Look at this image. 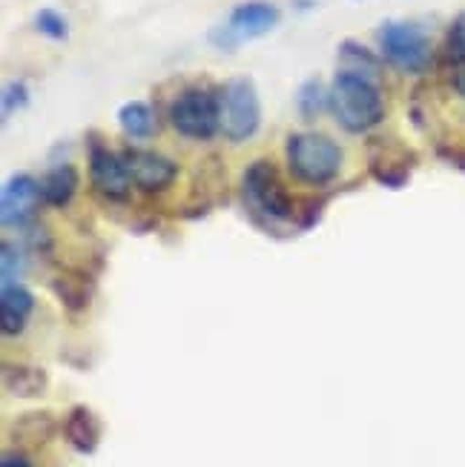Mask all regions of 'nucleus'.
<instances>
[{
  "label": "nucleus",
  "mask_w": 465,
  "mask_h": 467,
  "mask_svg": "<svg viewBox=\"0 0 465 467\" xmlns=\"http://www.w3.org/2000/svg\"><path fill=\"white\" fill-rule=\"evenodd\" d=\"M32 24H35V29H37L40 35L49 37V40H67V37H69V24H67V17L60 15L58 9H52V6L37 9Z\"/></svg>",
  "instance_id": "nucleus-21"
},
{
  "label": "nucleus",
  "mask_w": 465,
  "mask_h": 467,
  "mask_svg": "<svg viewBox=\"0 0 465 467\" xmlns=\"http://www.w3.org/2000/svg\"><path fill=\"white\" fill-rule=\"evenodd\" d=\"M376 44L382 60L406 75H422L434 64L431 35L414 20H386L376 29Z\"/></svg>",
  "instance_id": "nucleus-4"
},
{
  "label": "nucleus",
  "mask_w": 465,
  "mask_h": 467,
  "mask_svg": "<svg viewBox=\"0 0 465 467\" xmlns=\"http://www.w3.org/2000/svg\"><path fill=\"white\" fill-rule=\"evenodd\" d=\"M20 250L15 247L12 241H4L0 244V287L4 284H15L17 275H20Z\"/></svg>",
  "instance_id": "nucleus-22"
},
{
  "label": "nucleus",
  "mask_w": 465,
  "mask_h": 467,
  "mask_svg": "<svg viewBox=\"0 0 465 467\" xmlns=\"http://www.w3.org/2000/svg\"><path fill=\"white\" fill-rule=\"evenodd\" d=\"M60 431H64V439L78 453L92 456L100 444V436H104V424H100L95 410L84 408V404H75V408L67 413L64 424H60Z\"/></svg>",
  "instance_id": "nucleus-12"
},
{
  "label": "nucleus",
  "mask_w": 465,
  "mask_h": 467,
  "mask_svg": "<svg viewBox=\"0 0 465 467\" xmlns=\"http://www.w3.org/2000/svg\"><path fill=\"white\" fill-rule=\"evenodd\" d=\"M281 12L268 0H245V4L233 6L225 26L210 32V44L221 49H236L241 40H256L279 26Z\"/></svg>",
  "instance_id": "nucleus-8"
},
{
  "label": "nucleus",
  "mask_w": 465,
  "mask_h": 467,
  "mask_svg": "<svg viewBox=\"0 0 465 467\" xmlns=\"http://www.w3.org/2000/svg\"><path fill=\"white\" fill-rule=\"evenodd\" d=\"M170 124L181 138L210 140L218 135V89L187 87L170 104Z\"/></svg>",
  "instance_id": "nucleus-6"
},
{
  "label": "nucleus",
  "mask_w": 465,
  "mask_h": 467,
  "mask_svg": "<svg viewBox=\"0 0 465 467\" xmlns=\"http://www.w3.org/2000/svg\"><path fill=\"white\" fill-rule=\"evenodd\" d=\"M449 80H451V89H454L460 98H465V64L451 67V69H449Z\"/></svg>",
  "instance_id": "nucleus-26"
},
{
  "label": "nucleus",
  "mask_w": 465,
  "mask_h": 467,
  "mask_svg": "<svg viewBox=\"0 0 465 467\" xmlns=\"http://www.w3.org/2000/svg\"><path fill=\"white\" fill-rule=\"evenodd\" d=\"M118 127L132 140H150L161 130L158 115L147 100H127V104L118 109Z\"/></svg>",
  "instance_id": "nucleus-17"
},
{
  "label": "nucleus",
  "mask_w": 465,
  "mask_h": 467,
  "mask_svg": "<svg viewBox=\"0 0 465 467\" xmlns=\"http://www.w3.org/2000/svg\"><path fill=\"white\" fill-rule=\"evenodd\" d=\"M0 467H35V464L29 462V456L24 451H9V453H4Z\"/></svg>",
  "instance_id": "nucleus-25"
},
{
  "label": "nucleus",
  "mask_w": 465,
  "mask_h": 467,
  "mask_svg": "<svg viewBox=\"0 0 465 467\" xmlns=\"http://www.w3.org/2000/svg\"><path fill=\"white\" fill-rule=\"evenodd\" d=\"M52 293L60 304H64V310L75 316V313H84L92 304L95 281L87 278L84 273H64V275L52 278Z\"/></svg>",
  "instance_id": "nucleus-15"
},
{
  "label": "nucleus",
  "mask_w": 465,
  "mask_h": 467,
  "mask_svg": "<svg viewBox=\"0 0 465 467\" xmlns=\"http://www.w3.org/2000/svg\"><path fill=\"white\" fill-rule=\"evenodd\" d=\"M328 109L342 130L351 135H362L382 124V118H386V98H382L376 78L354 69H339L331 84Z\"/></svg>",
  "instance_id": "nucleus-1"
},
{
  "label": "nucleus",
  "mask_w": 465,
  "mask_h": 467,
  "mask_svg": "<svg viewBox=\"0 0 465 467\" xmlns=\"http://www.w3.org/2000/svg\"><path fill=\"white\" fill-rule=\"evenodd\" d=\"M58 431H60V424L52 413L32 410V413H24V416L15 419L12 439H15L17 448H40V444H47Z\"/></svg>",
  "instance_id": "nucleus-14"
},
{
  "label": "nucleus",
  "mask_w": 465,
  "mask_h": 467,
  "mask_svg": "<svg viewBox=\"0 0 465 467\" xmlns=\"http://www.w3.org/2000/svg\"><path fill=\"white\" fill-rule=\"evenodd\" d=\"M288 172L305 187H328L342 172V147L325 132H293L285 140Z\"/></svg>",
  "instance_id": "nucleus-2"
},
{
  "label": "nucleus",
  "mask_w": 465,
  "mask_h": 467,
  "mask_svg": "<svg viewBox=\"0 0 465 467\" xmlns=\"http://www.w3.org/2000/svg\"><path fill=\"white\" fill-rule=\"evenodd\" d=\"M339 60H342V69H354L362 75H371L376 78L382 69V57L374 55L368 47L356 44V40H342L339 44Z\"/></svg>",
  "instance_id": "nucleus-18"
},
{
  "label": "nucleus",
  "mask_w": 465,
  "mask_h": 467,
  "mask_svg": "<svg viewBox=\"0 0 465 467\" xmlns=\"http://www.w3.org/2000/svg\"><path fill=\"white\" fill-rule=\"evenodd\" d=\"M241 198L245 207L256 221H268V224H291L299 221L296 201L291 190L285 187L273 161L259 158L241 175Z\"/></svg>",
  "instance_id": "nucleus-3"
},
{
  "label": "nucleus",
  "mask_w": 465,
  "mask_h": 467,
  "mask_svg": "<svg viewBox=\"0 0 465 467\" xmlns=\"http://www.w3.org/2000/svg\"><path fill=\"white\" fill-rule=\"evenodd\" d=\"M442 60L446 67H460L465 64V12H460L449 29H446V44H442Z\"/></svg>",
  "instance_id": "nucleus-20"
},
{
  "label": "nucleus",
  "mask_w": 465,
  "mask_h": 467,
  "mask_svg": "<svg viewBox=\"0 0 465 467\" xmlns=\"http://www.w3.org/2000/svg\"><path fill=\"white\" fill-rule=\"evenodd\" d=\"M124 161H127V167H130L132 184L141 192H147V195L164 192L167 187H173V181L178 175L175 161H170L167 155H161V152H153V150L127 147L124 150Z\"/></svg>",
  "instance_id": "nucleus-10"
},
{
  "label": "nucleus",
  "mask_w": 465,
  "mask_h": 467,
  "mask_svg": "<svg viewBox=\"0 0 465 467\" xmlns=\"http://www.w3.org/2000/svg\"><path fill=\"white\" fill-rule=\"evenodd\" d=\"M35 313V296L24 284H4L0 287V327L6 338H15L26 330V324Z\"/></svg>",
  "instance_id": "nucleus-11"
},
{
  "label": "nucleus",
  "mask_w": 465,
  "mask_h": 467,
  "mask_svg": "<svg viewBox=\"0 0 465 467\" xmlns=\"http://www.w3.org/2000/svg\"><path fill=\"white\" fill-rule=\"evenodd\" d=\"M87 172L92 190L112 204H124L132 192V175L124 155L112 152L95 132L87 138Z\"/></svg>",
  "instance_id": "nucleus-7"
},
{
  "label": "nucleus",
  "mask_w": 465,
  "mask_h": 467,
  "mask_svg": "<svg viewBox=\"0 0 465 467\" xmlns=\"http://www.w3.org/2000/svg\"><path fill=\"white\" fill-rule=\"evenodd\" d=\"M40 184V198L49 207H67L78 192V170L72 164H58L44 172Z\"/></svg>",
  "instance_id": "nucleus-16"
},
{
  "label": "nucleus",
  "mask_w": 465,
  "mask_h": 467,
  "mask_svg": "<svg viewBox=\"0 0 465 467\" xmlns=\"http://www.w3.org/2000/svg\"><path fill=\"white\" fill-rule=\"evenodd\" d=\"M0 104H4V120H6L12 112H20L29 104V87L24 84V80H9V84L4 87Z\"/></svg>",
  "instance_id": "nucleus-23"
},
{
  "label": "nucleus",
  "mask_w": 465,
  "mask_h": 467,
  "mask_svg": "<svg viewBox=\"0 0 465 467\" xmlns=\"http://www.w3.org/2000/svg\"><path fill=\"white\" fill-rule=\"evenodd\" d=\"M40 201H44L40 198V184L32 175L26 172L12 175L4 184V190H0V221H4V227L12 230V227L32 224Z\"/></svg>",
  "instance_id": "nucleus-9"
},
{
  "label": "nucleus",
  "mask_w": 465,
  "mask_h": 467,
  "mask_svg": "<svg viewBox=\"0 0 465 467\" xmlns=\"http://www.w3.org/2000/svg\"><path fill=\"white\" fill-rule=\"evenodd\" d=\"M261 127V100L250 78H230L218 89V132L230 144H245Z\"/></svg>",
  "instance_id": "nucleus-5"
},
{
  "label": "nucleus",
  "mask_w": 465,
  "mask_h": 467,
  "mask_svg": "<svg viewBox=\"0 0 465 467\" xmlns=\"http://www.w3.org/2000/svg\"><path fill=\"white\" fill-rule=\"evenodd\" d=\"M328 104H331V89L322 87V80H319V78L305 80V84H301L299 92H296L299 115H301V120H308V124H311V120H316L322 112H325Z\"/></svg>",
  "instance_id": "nucleus-19"
},
{
  "label": "nucleus",
  "mask_w": 465,
  "mask_h": 467,
  "mask_svg": "<svg viewBox=\"0 0 465 467\" xmlns=\"http://www.w3.org/2000/svg\"><path fill=\"white\" fill-rule=\"evenodd\" d=\"M437 155L446 161V164H451L454 170H460L465 175V150H460V147H439Z\"/></svg>",
  "instance_id": "nucleus-24"
},
{
  "label": "nucleus",
  "mask_w": 465,
  "mask_h": 467,
  "mask_svg": "<svg viewBox=\"0 0 465 467\" xmlns=\"http://www.w3.org/2000/svg\"><path fill=\"white\" fill-rule=\"evenodd\" d=\"M4 390L15 399H37L49 390V376L35 364H4Z\"/></svg>",
  "instance_id": "nucleus-13"
}]
</instances>
